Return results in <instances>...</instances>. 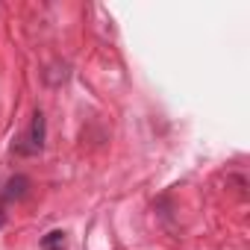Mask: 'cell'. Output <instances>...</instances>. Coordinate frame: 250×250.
Masks as SVG:
<instances>
[{"mask_svg":"<svg viewBox=\"0 0 250 250\" xmlns=\"http://www.w3.org/2000/svg\"><path fill=\"white\" fill-rule=\"evenodd\" d=\"M27 188H30V180H27L24 174H15V177L6 183V188H3V197H6V200H21V197L27 194Z\"/></svg>","mask_w":250,"mask_h":250,"instance_id":"cell-2","label":"cell"},{"mask_svg":"<svg viewBox=\"0 0 250 250\" xmlns=\"http://www.w3.org/2000/svg\"><path fill=\"white\" fill-rule=\"evenodd\" d=\"M3 224H6V215H3V212H0V229H3Z\"/></svg>","mask_w":250,"mask_h":250,"instance_id":"cell-4","label":"cell"},{"mask_svg":"<svg viewBox=\"0 0 250 250\" xmlns=\"http://www.w3.org/2000/svg\"><path fill=\"white\" fill-rule=\"evenodd\" d=\"M44 115L42 112H33V121H30V130H27V136L15 145V153H21V156H36V153H42V147H44Z\"/></svg>","mask_w":250,"mask_h":250,"instance_id":"cell-1","label":"cell"},{"mask_svg":"<svg viewBox=\"0 0 250 250\" xmlns=\"http://www.w3.org/2000/svg\"><path fill=\"white\" fill-rule=\"evenodd\" d=\"M42 247L44 250H65V232L62 229H53L42 238Z\"/></svg>","mask_w":250,"mask_h":250,"instance_id":"cell-3","label":"cell"}]
</instances>
